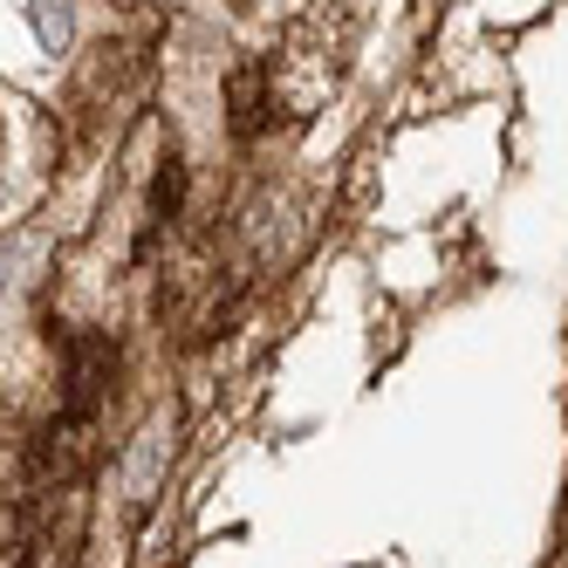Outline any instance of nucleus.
<instances>
[{
    "mask_svg": "<svg viewBox=\"0 0 568 568\" xmlns=\"http://www.w3.org/2000/svg\"><path fill=\"white\" fill-rule=\"evenodd\" d=\"M172 453H179L172 412H151L144 432L131 438V453H124V500L131 507H151L158 500V486H165V473H172Z\"/></svg>",
    "mask_w": 568,
    "mask_h": 568,
    "instance_id": "f257e3e1",
    "label": "nucleus"
},
{
    "mask_svg": "<svg viewBox=\"0 0 568 568\" xmlns=\"http://www.w3.org/2000/svg\"><path fill=\"white\" fill-rule=\"evenodd\" d=\"M220 110H226V131H233L240 144H254V138L274 124V69H267V62L233 69L226 90H220Z\"/></svg>",
    "mask_w": 568,
    "mask_h": 568,
    "instance_id": "f03ea898",
    "label": "nucleus"
},
{
    "mask_svg": "<svg viewBox=\"0 0 568 568\" xmlns=\"http://www.w3.org/2000/svg\"><path fill=\"white\" fill-rule=\"evenodd\" d=\"M28 28L42 55H69L75 49V0H28Z\"/></svg>",
    "mask_w": 568,
    "mask_h": 568,
    "instance_id": "7ed1b4c3",
    "label": "nucleus"
}]
</instances>
